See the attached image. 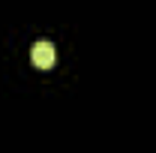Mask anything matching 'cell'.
I'll use <instances>...</instances> for the list:
<instances>
[{
  "label": "cell",
  "mask_w": 156,
  "mask_h": 153,
  "mask_svg": "<svg viewBox=\"0 0 156 153\" xmlns=\"http://www.w3.org/2000/svg\"><path fill=\"white\" fill-rule=\"evenodd\" d=\"M30 60H33V66H39V69H51L57 63V51H54L51 42L39 39L36 45H33V51H30Z\"/></svg>",
  "instance_id": "obj_1"
}]
</instances>
